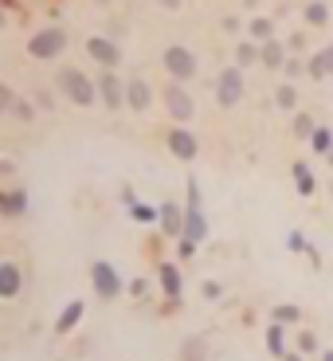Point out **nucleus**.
Wrapping results in <instances>:
<instances>
[{"mask_svg": "<svg viewBox=\"0 0 333 361\" xmlns=\"http://www.w3.org/2000/svg\"><path fill=\"white\" fill-rule=\"evenodd\" d=\"M55 86H59L63 98L75 102V107H95V98H98V83L95 79H86L79 67H63L59 79H55Z\"/></svg>", "mask_w": 333, "mask_h": 361, "instance_id": "obj_1", "label": "nucleus"}, {"mask_svg": "<svg viewBox=\"0 0 333 361\" xmlns=\"http://www.w3.org/2000/svg\"><path fill=\"white\" fill-rule=\"evenodd\" d=\"M63 51H67V32L63 28H44V32H36V36L28 39V55L32 59H59Z\"/></svg>", "mask_w": 333, "mask_h": 361, "instance_id": "obj_2", "label": "nucleus"}, {"mask_svg": "<svg viewBox=\"0 0 333 361\" xmlns=\"http://www.w3.org/2000/svg\"><path fill=\"white\" fill-rule=\"evenodd\" d=\"M161 63H165L169 79H177V83H192V79H196V71H200V63H196V55H192L189 48H180V44L165 48Z\"/></svg>", "mask_w": 333, "mask_h": 361, "instance_id": "obj_3", "label": "nucleus"}, {"mask_svg": "<svg viewBox=\"0 0 333 361\" xmlns=\"http://www.w3.org/2000/svg\"><path fill=\"white\" fill-rule=\"evenodd\" d=\"M161 98H165V110H169V118H173V122H192V118H196V98L189 95V86H184V83L173 79V83L161 91Z\"/></svg>", "mask_w": 333, "mask_h": 361, "instance_id": "obj_4", "label": "nucleus"}, {"mask_svg": "<svg viewBox=\"0 0 333 361\" xmlns=\"http://www.w3.org/2000/svg\"><path fill=\"white\" fill-rule=\"evenodd\" d=\"M243 91H247V83H243V67H239V63L224 67L220 79H216V102H220L224 110H231L239 98H243Z\"/></svg>", "mask_w": 333, "mask_h": 361, "instance_id": "obj_5", "label": "nucleus"}, {"mask_svg": "<svg viewBox=\"0 0 333 361\" xmlns=\"http://www.w3.org/2000/svg\"><path fill=\"white\" fill-rule=\"evenodd\" d=\"M91 283H95V295H98L102 302L118 299L122 290H126L122 275H118V271H114V267L106 263V259H95V263H91Z\"/></svg>", "mask_w": 333, "mask_h": 361, "instance_id": "obj_6", "label": "nucleus"}, {"mask_svg": "<svg viewBox=\"0 0 333 361\" xmlns=\"http://www.w3.org/2000/svg\"><path fill=\"white\" fill-rule=\"evenodd\" d=\"M98 98H102V107L106 110L126 107V83L114 75V67H102V75H98Z\"/></svg>", "mask_w": 333, "mask_h": 361, "instance_id": "obj_7", "label": "nucleus"}, {"mask_svg": "<svg viewBox=\"0 0 333 361\" xmlns=\"http://www.w3.org/2000/svg\"><path fill=\"white\" fill-rule=\"evenodd\" d=\"M165 145H169V154L177 157V161H192V157L200 154V142H196V133L184 130V126H173V130L165 133Z\"/></svg>", "mask_w": 333, "mask_h": 361, "instance_id": "obj_8", "label": "nucleus"}, {"mask_svg": "<svg viewBox=\"0 0 333 361\" xmlns=\"http://www.w3.org/2000/svg\"><path fill=\"white\" fill-rule=\"evenodd\" d=\"M86 55H91L98 67H118V63H122L118 39H110V36H91V39H86Z\"/></svg>", "mask_w": 333, "mask_h": 361, "instance_id": "obj_9", "label": "nucleus"}, {"mask_svg": "<svg viewBox=\"0 0 333 361\" xmlns=\"http://www.w3.org/2000/svg\"><path fill=\"white\" fill-rule=\"evenodd\" d=\"M126 107H130L133 114H145V110L153 107V86L145 83L142 75H130V79H126Z\"/></svg>", "mask_w": 333, "mask_h": 361, "instance_id": "obj_10", "label": "nucleus"}, {"mask_svg": "<svg viewBox=\"0 0 333 361\" xmlns=\"http://www.w3.org/2000/svg\"><path fill=\"white\" fill-rule=\"evenodd\" d=\"M157 224H161V236L180 240V236H184V208H180L177 201H165L161 212H157Z\"/></svg>", "mask_w": 333, "mask_h": 361, "instance_id": "obj_11", "label": "nucleus"}, {"mask_svg": "<svg viewBox=\"0 0 333 361\" xmlns=\"http://www.w3.org/2000/svg\"><path fill=\"white\" fill-rule=\"evenodd\" d=\"M20 287H24V271H20L12 259H4V263H0V299H16Z\"/></svg>", "mask_w": 333, "mask_h": 361, "instance_id": "obj_12", "label": "nucleus"}, {"mask_svg": "<svg viewBox=\"0 0 333 361\" xmlns=\"http://www.w3.org/2000/svg\"><path fill=\"white\" fill-rule=\"evenodd\" d=\"M28 212V193L24 189H4L0 193V216L4 220H20Z\"/></svg>", "mask_w": 333, "mask_h": 361, "instance_id": "obj_13", "label": "nucleus"}, {"mask_svg": "<svg viewBox=\"0 0 333 361\" xmlns=\"http://www.w3.org/2000/svg\"><path fill=\"white\" fill-rule=\"evenodd\" d=\"M157 279H161V290H165V299L180 302V267L169 263V259H161V263H157Z\"/></svg>", "mask_w": 333, "mask_h": 361, "instance_id": "obj_14", "label": "nucleus"}, {"mask_svg": "<svg viewBox=\"0 0 333 361\" xmlns=\"http://www.w3.org/2000/svg\"><path fill=\"white\" fill-rule=\"evenodd\" d=\"M83 311H86L83 299H71V302H67V306H63V314L55 318V334H71L75 326H79V318H83Z\"/></svg>", "mask_w": 333, "mask_h": 361, "instance_id": "obj_15", "label": "nucleus"}, {"mask_svg": "<svg viewBox=\"0 0 333 361\" xmlns=\"http://www.w3.org/2000/svg\"><path fill=\"white\" fill-rule=\"evenodd\" d=\"M306 75H310V79H325V75H333V44H330V48H321L318 55H310V59H306Z\"/></svg>", "mask_w": 333, "mask_h": 361, "instance_id": "obj_16", "label": "nucleus"}, {"mask_svg": "<svg viewBox=\"0 0 333 361\" xmlns=\"http://www.w3.org/2000/svg\"><path fill=\"white\" fill-rule=\"evenodd\" d=\"M184 236H192V240L200 243L204 236H208V220H204V212L196 205L184 208Z\"/></svg>", "mask_w": 333, "mask_h": 361, "instance_id": "obj_17", "label": "nucleus"}, {"mask_svg": "<svg viewBox=\"0 0 333 361\" xmlns=\"http://www.w3.org/2000/svg\"><path fill=\"white\" fill-rule=\"evenodd\" d=\"M180 361H208V342H204L200 334H192V337H184L180 342V353H177Z\"/></svg>", "mask_w": 333, "mask_h": 361, "instance_id": "obj_18", "label": "nucleus"}, {"mask_svg": "<svg viewBox=\"0 0 333 361\" xmlns=\"http://www.w3.org/2000/svg\"><path fill=\"white\" fill-rule=\"evenodd\" d=\"M236 63H239V67L263 63V44H259V39H243V44H236Z\"/></svg>", "mask_w": 333, "mask_h": 361, "instance_id": "obj_19", "label": "nucleus"}, {"mask_svg": "<svg viewBox=\"0 0 333 361\" xmlns=\"http://www.w3.org/2000/svg\"><path fill=\"white\" fill-rule=\"evenodd\" d=\"M263 67H271V71L286 67V48H283V39H267V44H263Z\"/></svg>", "mask_w": 333, "mask_h": 361, "instance_id": "obj_20", "label": "nucleus"}, {"mask_svg": "<svg viewBox=\"0 0 333 361\" xmlns=\"http://www.w3.org/2000/svg\"><path fill=\"white\" fill-rule=\"evenodd\" d=\"M294 185H298V193H302V196L318 193V180H314V173H310L306 161H294Z\"/></svg>", "mask_w": 333, "mask_h": 361, "instance_id": "obj_21", "label": "nucleus"}, {"mask_svg": "<svg viewBox=\"0 0 333 361\" xmlns=\"http://www.w3.org/2000/svg\"><path fill=\"white\" fill-rule=\"evenodd\" d=\"M286 334H283V322H271L267 326V353H271V358H283L286 353Z\"/></svg>", "mask_w": 333, "mask_h": 361, "instance_id": "obj_22", "label": "nucleus"}, {"mask_svg": "<svg viewBox=\"0 0 333 361\" xmlns=\"http://www.w3.org/2000/svg\"><path fill=\"white\" fill-rule=\"evenodd\" d=\"M302 16H306L310 28H325V24H330V8H325V0H310L306 8H302Z\"/></svg>", "mask_w": 333, "mask_h": 361, "instance_id": "obj_23", "label": "nucleus"}, {"mask_svg": "<svg viewBox=\"0 0 333 361\" xmlns=\"http://www.w3.org/2000/svg\"><path fill=\"white\" fill-rule=\"evenodd\" d=\"M247 32H251V39L267 44V39H274V20H271V16H251Z\"/></svg>", "mask_w": 333, "mask_h": 361, "instance_id": "obj_24", "label": "nucleus"}, {"mask_svg": "<svg viewBox=\"0 0 333 361\" xmlns=\"http://www.w3.org/2000/svg\"><path fill=\"white\" fill-rule=\"evenodd\" d=\"M274 107H278V110H294L298 107V91L290 83H283L278 91H274Z\"/></svg>", "mask_w": 333, "mask_h": 361, "instance_id": "obj_25", "label": "nucleus"}, {"mask_svg": "<svg viewBox=\"0 0 333 361\" xmlns=\"http://www.w3.org/2000/svg\"><path fill=\"white\" fill-rule=\"evenodd\" d=\"M271 314H274V322H283V326H290V322H298V318H302V311H298L294 302H278Z\"/></svg>", "mask_w": 333, "mask_h": 361, "instance_id": "obj_26", "label": "nucleus"}, {"mask_svg": "<svg viewBox=\"0 0 333 361\" xmlns=\"http://www.w3.org/2000/svg\"><path fill=\"white\" fill-rule=\"evenodd\" d=\"M310 145H314V154H330V149H333V130L318 126V130H314V138H310Z\"/></svg>", "mask_w": 333, "mask_h": 361, "instance_id": "obj_27", "label": "nucleus"}, {"mask_svg": "<svg viewBox=\"0 0 333 361\" xmlns=\"http://www.w3.org/2000/svg\"><path fill=\"white\" fill-rule=\"evenodd\" d=\"M36 110H39V107H32L28 98H16L8 114H12V118H20V122H32V118H36Z\"/></svg>", "mask_w": 333, "mask_h": 361, "instance_id": "obj_28", "label": "nucleus"}, {"mask_svg": "<svg viewBox=\"0 0 333 361\" xmlns=\"http://www.w3.org/2000/svg\"><path fill=\"white\" fill-rule=\"evenodd\" d=\"M294 349H302V353H318V334H314V330H302V334L294 337Z\"/></svg>", "mask_w": 333, "mask_h": 361, "instance_id": "obj_29", "label": "nucleus"}, {"mask_svg": "<svg viewBox=\"0 0 333 361\" xmlns=\"http://www.w3.org/2000/svg\"><path fill=\"white\" fill-rule=\"evenodd\" d=\"M314 130H318V126H314V118H310V114H294V138H314Z\"/></svg>", "mask_w": 333, "mask_h": 361, "instance_id": "obj_30", "label": "nucleus"}, {"mask_svg": "<svg viewBox=\"0 0 333 361\" xmlns=\"http://www.w3.org/2000/svg\"><path fill=\"white\" fill-rule=\"evenodd\" d=\"M130 212H133V220L149 224V220H157V212H161V208H149V205H130Z\"/></svg>", "mask_w": 333, "mask_h": 361, "instance_id": "obj_31", "label": "nucleus"}, {"mask_svg": "<svg viewBox=\"0 0 333 361\" xmlns=\"http://www.w3.org/2000/svg\"><path fill=\"white\" fill-rule=\"evenodd\" d=\"M200 295H204V299H208V302H216V299H224V287H220V283H216V279H204Z\"/></svg>", "mask_w": 333, "mask_h": 361, "instance_id": "obj_32", "label": "nucleus"}, {"mask_svg": "<svg viewBox=\"0 0 333 361\" xmlns=\"http://www.w3.org/2000/svg\"><path fill=\"white\" fill-rule=\"evenodd\" d=\"M177 255H180V259H192V255H196V240H192V236H180V240H177Z\"/></svg>", "mask_w": 333, "mask_h": 361, "instance_id": "obj_33", "label": "nucleus"}, {"mask_svg": "<svg viewBox=\"0 0 333 361\" xmlns=\"http://www.w3.org/2000/svg\"><path fill=\"white\" fill-rule=\"evenodd\" d=\"M133 295V299H145V295H149V279H133L130 287H126Z\"/></svg>", "mask_w": 333, "mask_h": 361, "instance_id": "obj_34", "label": "nucleus"}, {"mask_svg": "<svg viewBox=\"0 0 333 361\" xmlns=\"http://www.w3.org/2000/svg\"><path fill=\"white\" fill-rule=\"evenodd\" d=\"M12 102H16V91H12V86H0V110L8 114V110H12Z\"/></svg>", "mask_w": 333, "mask_h": 361, "instance_id": "obj_35", "label": "nucleus"}, {"mask_svg": "<svg viewBox=\"0 0 333 361\" xmlns=\"http://www.w3.org/2000/svg\"><path fill=\"white\" fill-rule=\"evenodd\" d=\"M283 71L290 75V79H298V75L306 71V63H302V59H286V67H283Z\"/></svg>", "mask_w": 333, "mask_h": 361, "instance_id": "obj_36", "label": "nucleus"}, {"mask_svg": "<svg viewBox=\"0 0 333 361\" xmlns=\"http://www.w3.org/2000/svg\"><path fill=\"white\" fill-rule=\"evenodd\" d=\"M36 107H39V110H51V107H55L51 91H36Z\"/></svg>", "mask_w": 333, "mask_h": 361, "instance_id": "obj_37", "label": "nucleus"}, {"mask_svg": "<svg viewBox=\"0 0 333 361\" xmlns=\"http://www.w3.org/2000/svg\"><path fill=\"white\" fill-rule=\"evenodd\" d=\"M286 243H290L294 252H302V248H306V240H302V232H290V236H286Z\"/></svg>", "mask_w": 333, "mask_h": 361, "instance_id": "obj_38", "label": "nucleus"}, {"mask_svg": "<svg viewBox=\"0 0 333 361\" xmlns=\"http://www.w3.org/2000/svg\"><path fill=\"white\" fill-rule=\"evenodd\" d=\"M189 205L200 208V189H196V180H189Z\"/></svg>", "mask_w": 333, "mask_h": 361, "instance_id": "obj_39", "label": "nucleus"}, {"mask_svg": "<svg viewBox=\"0 0 333 361\" xmlns=\"http://www.w3.org/2000/svg\"><path fill=\"white\" fill-rule=\"evenodd\" d=\"M278 361H306V353H302V349H286Z\"/></svg>", "mask_w": 333, "mask_h": 361, "instance_id": "obj_40", "label": "nucleus"}, {"mask_svg": "<svg viewBox=\"0 0 333 361\" xmlns=\"http://www.w3.org/2000/svg\"><path fill=\"white\" fill-rule=\"evenodd\" d=\"M306 48V36H302V32H298V36H290V51H302Z\"/></svg>", "mask_w": 333, "mask_h": 361, "instance_id": "obj_41", "label": "nucleus"}, {"mask_svg": "<svg viewBox=\"0 0 333 361\" xmlns=\"http://www.w3.org/2000/svg\"><path fill=\"white\" fill-rule=\"evenodd\" d=\"M157 4H161L165 12H177V8H180V4H184V0H157Z\"/></svg>", "mask_w": 333, "mask_h": 361, "instance_id": "obj_42", "label": "nucleus"}, {"mask_svg": "<svg viewBox=\"0 0 333 361\" xmlns=\"http://www.w3.org/2000/svg\"><path fill=\"white\" fill-rule=\"evenodd\" d=\"M321 361H333V349H325V353H321Z\"/></svg>", "mask_w": 333, "mask_h": 361, "instance_id": "obj_43", "label": "nucleus"}, {"mask_svg": "<svg viewBox=\"0 0 333 361\" xmlns=\"http://www.w3.org/2000/svg\"><path fill=\"white\" fill-rule=\"evenodd\" d=\"M325 161H330V165H333V149H330V154H325Z\"/></svg>", "mask_w": 333, "mask_h": 361, "instance_id": "obj_44", "label": "nucleus"}, {"mask_svg": "<svg viewBox=\"0 0 333 361\" xmlns=\"http://www.w3.org/2000/svg\"><path fill=\"white\" fill-rule=\"evenodd\" d=\"M95 4H110V0H95Z\"/></svg>", "mask_w": 333, "mask_h": 361, "instance_id": "obj_45", "label": "nucleus"}]
</instances>
